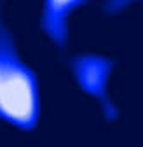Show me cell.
Masks as SVG:
<instances>
[{"label":"cell","instance_id":"1","mask_svg":"<svg viewBox=\"0 0 143 147\" xmlns=\"http://www.w3.org/2000/svg\"><path fill=\"white\" fill-rule=\"evenodd\" d=\"M37 112L35 77L17 58L9 32L0 23V117L21 128H31Z\"/></svg>","mask_w":143,"mask_h":147},{"label":"cell","instance_id":"2","mask_svg":"<svg viewBox=\"0 0 143 147\" xmlns=\"http://www.w3.org/2000/svg\"><path fill=\"white\" fill-rule=\"evenodd\" d=\"M82 0H47L45 4V26L54 35L61 37L63 33V21L70 9H74Z\"/></svg>","mask_w":143,"mask_h":147}]
</instances>
